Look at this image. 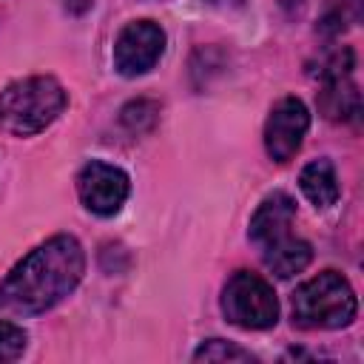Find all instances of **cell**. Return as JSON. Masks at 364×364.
Listing matches in <instances>:
<instances>
[{
	"mask_svg": "<svg viewBox=\"0 0 364 364\" xmlns=\"http://www.w3.org/2000/svg\"><path fill=\"white\" fill-rule=\"evenodd\" d=\"M85 253L74 236H51L34 247L0 282V310L9 316H37L63 301L82 279Z\"/></svg>",
	"mask_w": 364,
	"mask_h": 364,
	"instance_id": "6da1fadb",
	"label": "cell"
},
{
	"mask_svg": "<svg viewBox=\"0 0 364 364\" xmlns=\"http://www.w3.org/2000/svg\"><path fill=\"white\" fill-rule=\"evenodd\" d=\"M68 97L54 77L14 80L0 94V128L14 136H31L48 128L65 108Z\"/></svg>",
	"mask_w": 364,
	"mask_h": 364,
	"instance_id": "7a4b0ae2",
	"label": "cell"
},
{
	"mask_svg": "<svg viewBox=\"0 0 364 364\" xmlns=\"http://www.w3.org/2000/svg\"><path fill=\"white\" fill-rule=\"evenodd\" d=\"M355 310H358L355 293L350 282L336 270L318 273L293 293V321L307 330L347 327L355 318Z\"/></svg>",
	"mask_w": 364,
	"mask_h": 364,
	"instance_id": "3957f363",
	"label": "cell"
},
{
	"mask_svg": "<svg viewBox=\"0 0 364 364\" xmlns=\"http://www.w3.org/2000/svg\"><path fill=\"white\" fill-rule=\"evenodd\" d=\"M222 313L242 330H267L279 318V299L262 276L239 270L222 290Z\"/></svg>",
	"mask_w": 364,
	"mask_h": 364,
	"instance_id": "277c9868",
	"label": "cell"
},
{
	"mask_svg": "<svg viewBox=\"0 0 364 364\" xmlns=\"http://www.w3.org/2000/svg\"><path fill=\"white\" fill-rule=\"evenodd\" d=\"M165 51V31L154 20L128 23L114 43V68L122 77H139L156 65Z\"/></svg>",
	"mask_w": 364,
	"mask_h": 364,
	"instance_id": "5b68a950",
	"label": "cell"
},
{
	"mask_svg": "<svg viewBox=\"0 0 364 364\" xmlns=\"http://www.w3.org/2000/svg\"><path fill=\"white\" fill-rule=\"evenodd\" d=\"M128 173L117 165L91 159L77 176V193L82 205L97 216H114L128 199Z\"/></svg>",
	"mask_w": 364,
	"mask_h": 364,
	"instance_id": "8992f818",
	"label": "cell"
},
{
	"mask_svg": "<svg viewBox=\"0 0 364 364\" xmlns=\"http://www.w3.org/2000/svg\"><path fill=\"white\" fill-rule=\"evenodd\" d=\"M310 128L307 105L296 97H284L273 105L264 122V151L273 162H287L301 148V139Z\"/></svg>",
	"mask_w": 364,
	"mask_h": 364,
	"instance_id": "52a82bcc",
	"label": "cell"
},
{
	"mask_svg": "<svg viewBox=\"0 0 364 364\" xmlns=\"http://www.w3.org/2000/svg\"><path fill=\"white\" fill-rule=\"evenodd\" d=\"M293 216H296V202H293L287 193H282V191L270 193V196L256 208V213H253V219H250V239H253L256 245L267 247V245H273V242L290 236Z\"/></svg>",
	"mask_w": 364,
	"mask_h": 364,
	"instance_id": "ba28073f",
	"label": "cell"
},
{
	"mask_svg": "<svg viewBox=\"0 0 364 364\" xmlns=\"http://www.w3.org/2000/svg\"><path fill=\"white\" fill-rule=\"evenodd\" d=\"M318 108L327 119H336V122L355 119L361 111V97L355 82H350V77L324 80V88L318 94Z\"/></svg>",
	"mask_w": 364,
	"mask_h": 364,
	"instance_id": "9c48e42d",
	"label": "cell"
},
{
	"mask_svg": "<svg viewBox=\"0 0 364 364\" xmlns=\"http://www.w3.org/2000/svg\"><path fill=\"white\" fill-rule=\"evenodd\" d=\"M313 259V250L304 239H293V236H284L273 245L264 247V264L273 276L279 279H290L296 273H301Z\"/></svg>",
	"mask_w": 364,
	"mask_h": 364,
	"instance_id": "30bf717a",
	"label": "cell"
},
{
	"mask_svg": "<svg viewBox=\"0 0 364 364\" xmlns=\"http://www.w3.org/2000/svg\"><path fill=\"white\" fill-rule=\"evenodd\" d=\"M299 185L316 208H330L338 199V179H336V168L330 159H313L310 165H304Z\"/></svg>",
	"mask_w": 364,
	"mask_h": 364,
	"instance_id": "8fae6325",
	"label": "cell"
},
{
	"mask_svg": "<svg viewBox=\"0 0 364 364\" xmlns=\"http://www.w3.org/2000/svg\"><path fill=\"white\" fill-rule=\"evenodd\" d=\"M196 361H253V355L236 344H228L222 338H208L193 353Z\"/></svg>",
	"mask_w": 364,
	"mask_h": 364,
	"instance_id": "7c38bea8",
	"label": "cell"
},
{
	"mask_svg": "<svg viewBox=\"0 0 364 364\" xmlns=\"http://www.w3.org/2000/svg\"><path fill=\"white\" fill-rule=\"evenodd\" d=\"M26 341L28 336L23 327H17L14 321H0V364L20 358L26 350Z\"/></svg>",
	"mask_w": 364,
	"mask_h": 364,
	"instance_id": "4fadbf2b",
	"label": "cell"
}]
</instances>
